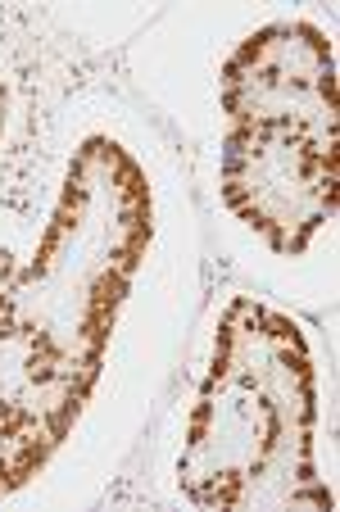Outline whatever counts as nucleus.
I'll return each instance as SVG.
<instances>
[{"label":"nucleus","instance_id":"obj_2","mask_svg":"<svg viewBox=\"0 0 340 512\" xmlns=\"http://www.w3.org/2000/svg\"><path fill=\"white\" fill-rule=\"evenodd\" d=\"M150 245V186L114 141L96 136L68 168L37 263L19 277V322L73 354L100 358L127 277Z\"/></svg>","mask_w":340,"mask_h":512},{"label":"nucleus","instance_id":"obj_6","mask_svg":"<svg viewBox=\"0 0 340 512\" xmlns=\"http://www.w3.org/2000/svg\"><path fill=\"white\" fill-rule=\"evenodd\" d=\"M10 327H19V268L0 250V336Z\"/></svg>","mask_w":340,"mask_h":512},{"label":"nucleus","instance_id":"obj_4","mask_svg":"<svg viewBox=\"0 0 340 512\" xmlns=\"http://www.w3.org/2000/svg\"><path fill=\"white\" fill-rule=\"evenodd\" d=\"M223 105L236 127H286L336 141V64L309 23L254 32L223 68Z\"/></svg>","mask_w":340,"mask_h":512},{"label":"nucleus","instance_id":"obj_3","mask_svg":"<svg viewBox=\"0 0 340 512\" xmlns=\"http://www.w3.org/2000/svg\"><path fill=\"white\" fill-rule=\"evenodd\" d=\"M223 200L277 254H300L336 213V141L286 127H232Z\"/></svg>","mask_w":340,"mask_h":512},{"label":"nucleus","instance_id":"obj_1","mask_svg":"<svg viewBox=\"0 0 340 512\" xmlns=\"http://www.w3.org/2000/svg\"><path fill=\"white\" fill-rule=\"evenodd\" d=\"M313 372L291 318L236 300L218 327L177 481L204 508H286L331 494L313 485Z\"/></svg>","mask_w":340,"mask_h":512},{"label":"nucleus","instance_id":"obj_5","mask_svg":"<svg viewBox=\"0 0 340 512\" xmlns=\"http://www.w3.org/2000/svg\"><path fill=\"white\" fill-rule=\"evenodd\" d=\"M55 445L59 440H50L46 431L19 422V417H10L0 408V499L10 490H19V485L46 463Z\"/></svg>","mask_w":340,"mask_h":512},{"label":"nucleus","instance_id":"obj_7","mask_svg":"<svg viewBox=\"0 0 340 512\" xmlns=\"http://www.w3.org/2000/svg\"><path fill=\"white\" fill-rule=\"evenodd\" d=\"M5 118H10V100H5V91H0V145H5Z\"/></svg>","mask_w":340,"mask_h":512}]
</instances>
